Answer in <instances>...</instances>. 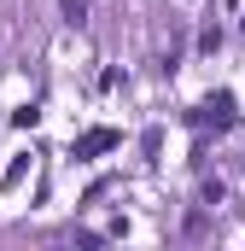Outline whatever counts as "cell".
Wrapping results in <instances>:
<instances>
[{
	"label": "cell",
	"mask_w": 245,
	"mask_h": 251,
	"mask_svg": "<svg viewBox=\"0 0 245 251\" xmlns=\"http://www.w3.org/2000/svg\"><path fill=\"white\" fill-rule=\"evenodd\" d=\"M64 12H70V24H82V12H88V0H64Z\"/></svg>",
	"instance_id": "obj_1"
}]
</instances>
